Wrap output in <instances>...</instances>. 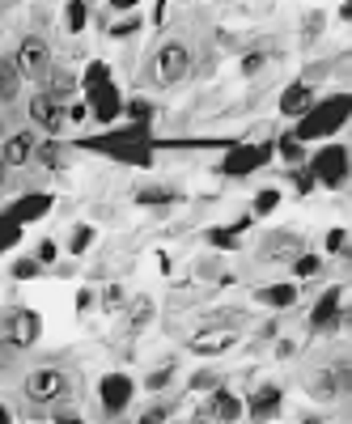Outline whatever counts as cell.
I'll use <instances>...</instances> for the list:
<instances>
[{"mask_svg": "<svg viewBox=\"0 0 352 424\" xmlns=\"http://www.w3.org/2000/svg\"><path fill=\"white\" fill-rule=\"evenodd\" d=\"M81 149L106 153V157L127 161V166H149V161H153V140H149V127H144V123L119 127V132H110V136H85Z\"/></svg>", "mask_w": 352, "mask_h": 424, "instance_id": "cell-1", "label": "cell"}, {"mask_svg": "<svg viewBox=\"0 0 352 424\" xmlns=\"http://www.w3.org/2000/svg\"><path fill=\"white\" fill-rule=\"evenodd\" d=\"M352 119V93H336V98H327V102H319V106H310L302 119H297V127H293V136L306 144V140H319V136H331L336 127H344Z\"/></svg>", "mask_w": 352, "mask_h": 424, "instance_id": "cell-2", "label": "cell"}, {"mask_svg": "<svg viewBox=\"0 0 352 424\" xmlns=\"http://www.w3.org/2000/svg\"><path fill=\"white\" fill-rule=\"evenodd\" d=\"M310 174H314V183H323V187H344L352 174V157L344 144H327L314 161H310Z\"/></svg>", "mask_w": 352, "mask_h": 424, "instance_id": "cell-3", "label": "cell"}, {"mask_svg": "<svg viewBox=\"0 0 352 424\" xmlns=\"http://www.w3.org/2000/svg\"><path fill=\"white\" fill-rule=\"evenodd\" d=\"M38 314H30V310H8V314H0V340L4 344H13V348H25V344H34L38 340Z\"/></svg>", "mask_w": 352, "mask_h": 424, "instance_id": "cell-4", "label": "cell"}, {"mask_svg": "<svg viewBox=\"0 0 352 424\" xmlns=\"http://www.w3.org/2000/svg\"><path fill=\"white\" fill-rule=\"evenodd\" d=\"M13 64H17V72H25V76H47V72H51V47L30 34V38H21Z\"/></svg>", "mask_w": 352, "mask_h": 424, "instance_id": "cell-5", "label": "cell"}, {"mask_svg": "<svg viewBox=\"0 0 352 424\" xmlns=\"http://www.w3.org/2000/svg\"><path fill=\"white\" fill-rule=\"evenodd\" d=\"M272 153H276V144L268 140V144H238L229 157H225V174H234V178H242V174H251V170H259L263 161H272Z\"/></svg>", "mask_w": 352, "mask_h": 424, "instance_id": "cell-6", "label": "cell"}, {"mask_svg": "<svg viewBox=\"0 0 352 424\" xmlns=\"http://www.w3.org/2000/svg\"><path fill=\"white\" fill-rule=\"evenodd\" d=\"M187 68H191V51H187L183 42H166V47L157 51V81H161V85L183 81Z\"/></svg>", "mask_w": 352, "mask_h": 424, "instance_id": "cell-7", "label": "cell"}, {"mask_svg": "<svg viewBox=\"0 0 352 424\" xmlns=\"http://www.w3.org/2000/svg\"><path fill=\"white\" fill-rule=\"evenodd\" d=\"M98 399H102L106 412H123V408L132 403V378H127V374H106V378L98 382Z\"/></svg>", "mask_w": 352, "mask_h": 424, "instance_id": "cell-8", "label": "cell"}, {"mask_svg": "<svg viewBox=\"0 0 352 424\" xmlns=\"http://www.w3.org/2000/svg\"><path fill=\"white\" fill-rule=\"evenodd\" d=\"M119 110H123V98H119V89L106 81V85H98L93 93H89V115L98 119V123H115L119 119Z\"/></svg>", "mask_w": 352, "mask_h": 424, "instance_id": "cell-9", "label": "cell"}, {"mask_svg": "<svg viewBox=\"0 0 352 424\" xmlns=\"http://www.w3.org/2000/svg\"><path fill=\"white\" fill-rule=\"evenodd\" d=\"M25 395H30L34 403H51V399H59V395H64V374H59V369H38V374H30Z\"/></svg>", "mask_w": 352, "mask_h": 424, "instance_id": "cell-10", "label": "cell"}, {"mask_svg": "<svg viewBox=\"0 0 352 424\" xmlns=\"http://www.w3.org/2000/svg\"><path fill=\"white\" fill-rule=\"evenodd\" d=\"M30 119H34L38 127H47L51 136H59V132H64V106H59V102H51L47 93H34V98H30Z\"/></svg>", "mask_w": 352, "mask_h": 424, "instance_id": "cell-11", "label": "cell"}, {"mask_svg": "<svg viewBox=\"0 0 352 424\" xmlns=\"http://www.w3.org/2000/svg\"><path fill=\"white\" fill-rule=\"evenodd\" d=\"M47 208H51V195H42V191H30V195H21V200H17V204L4 212V217H8V221H17V225H25V221H38Z\"/></svg>", "mask_w": 352, "mask_h": 424, "instance_id": "cell-12", "label": "cell"}, {"mask_svg": "<svg viewBox=\"0 0 352 424\" xmlns=\"http://www.w3.org/2000/svg\"><path fill=\"white\" fill-rule=\"evenodd\" d=\"M310 93H314V89H310V85H302V81H297V85H289V89L280 93V110H285V115H293V119H302V115L314 106V98H310Z\"/></svg>", "mask_w": 352, "mask_h": 424, "instance_id": "cell-13", "label": "cell"}, {"mask_svg": "<svg viewBox=\"0 0 352 424\" xmlns=\"http://www.w3.org/2000/svg\"><path fill=\"white\" fill-rule=\"evenodd\" d=\"M246 412H251V420H272V416L280 412V391H276V386L255 391V395H251V403H246Z\"/></svg>", "mask_w": 352, "mask_h": 424, "instance_id": "cell-14", "label": "cell"}, {"mask_svg": "<svg viewBox=\"0 0 352 424\" xmlns=\"http://www.w3.org/2000/svg\"><path fill=\"white\" fill-rule=\"evenodd\" d=\"M30 153H34V140H30V132H17V136H8V140H4V149H0V161H4V166H25V161H30Z\"/></svg>", "mask_w": 352, "mask_h": 424, "instance_id": "cell-15", "label": "cell"}, {"mask_svg": "<svg viewBox=\"0 0 352 424\" xmlns=\"http://www.w3.org/2000/svg\"><path fill=\"white\" fill-rule=\"evenodd\" d=\"M336 319H340V293L331 289V293H323V297H319V306L310 310V327H319V331H323V327H331Z\"/></svg>", "mask_w": 352, "mask_h": 424, "instance_id": "cell-16", "label": "cell"}, {"mask_svg": "<svg viewBox=\"0 0 352 424\" xmlns=\"http://www.w3.org/2000/svg\"><path fill=\"white\" fill-rule=\"evenodd\" d=\"M208 416H212V420H238V416H242V399H234V395H229V391H217V395H212V399H208Z\"/></svg>", "mask_w": 352, "mask_h": 424, "instance_id": "cell-17", "label": "cell"}, {"mask_svg": "<svg viewBox=\"0 0 352 424\" xmlns=\"http://www.w3.org/2000/svg\"><path fill=\"white\" fill-rule=\"evenodd\" d=\"M72 93H76V76H72L68 68H55V72H51V89H47V98L64 106V102H68Z\"/></svg>", "mask_w": 352, "mask_h": 424, "instance_id": "cell-18", "label": "cell"}, {"mask_svg": "<svg viewBox=\"0 0 352 424\" xmlns=\"http://www.w3.org/2000/svg\"><path fill=\"white\" fill-rule=\"evenodd\" d=\"M293 297H297V289H293V285H268V289H259V302H263V306H272V310H289V306H293Z\"/></svg>", "mask_w": 352, "mask_h": 424, "instance_id": "cell-19", "label": "cell"}, {"mask_svg": "<svg viewBox=\"0 0 352 424\" xmlns=\"http://www.w3.org/2000/svg\"><path fill=\"white\" fill-rule=\"evenodd\" d=\"M229 344H234V331H212V336H195V340H191V353L212 357V353H225Z\"/></svg>", "mask_w": 352, "mask_h": 424, "instance_id": "cell-20", "label": "cell"}, {"mask_svg": "<svg viewBox=\"0 0 352 424\" xmlns=\"http://www.w3.org/2000/svg\"><path fill=\"white\" fill-rule=\"evenodd\" d=\"M85 17H89L85 0H68V8H64V21H68V25H64V30H68V34H81V30H85Z\"/></svg>", "mask_w": 352, "mask_h": 424, "instance_id": "cell-21", "label": "cell"}, {"mask_svg": "<svg viewBox=\"0 0 352 424\" xmlns=\"http://www.w3.org/2000/svg\"><path fill=\"white\" fill-rule=\"evenodd\" d=\"M17 85H21L17 64H13V59H0V98H13V93H17Z\"/></svg>", "mask_w": 352, "mask_h": 424, "instance_id": "cell-22", "label": "cell"}, {"mask_svg": "<svg viewBox=\"0 0 352 424\" xmlns=\"http://www.w3.org/2000/svg\"><path fill=\"white\" fill-rule=\"evenodd\" d=\"M106 81H110V68H106V64H98V59H93V64L85 68V76H81L85 93H93V89H98V85H106Z\"/></svg>", "mask_w": 352, "mask_h": 424, "instance_id": "cell-23", "label": "cell"}, {"mask_svg": "<svg viewBox=\"0 0 352 424\" xmlns=\"http://www.w3.org/2000/svg\"><path fill=\"white\" fill-rule=\"evenodd\" d=\"M208 242H212L217 251H234V246H238V234L225 229V225H217V229H208Z\"/></svg>", "mask_w": 352, "mask_h": 424, "instance_id": "cell-24", "label": "cell"}, {"mask_svg": "<svg viewBox=\"0 0 352 424\" xmlns=\"http://www.w3.org/2000/svg\"><path fill=\"white\" fill-rule=\"evenodd\" d=\"M34 153H38V161H42L47 170H59V166H64V149H59V144H42V149H34Z\"/></svg>", "mask_w": 352, "mask_h": 424, "instance_id": "cell-25", "label": "cell"}, {"mask_svg": "<svg viewBox=\"0 0 352 424\" xmlns=\"http://www.w3.org/2000/svg\"><path fill=\"white\" fill-rule=\"evenodd\" d=\"M89 242H93V229H89V225H76V234L68 238V251L81 255V251H89Z\"/></svg>", "mask_w": 352, "mask_h": 424, "instance_id": "cell-26", "label": "cell"}, {"mask_svg": "<svg viewBox=\"0 0 352 424\" xmlns=\"http://www.w3.org/2000/svg\"><path fill=\"white\" fill-rule=\"evenodd\" d=\"M17 238H21V225H17V221H8V217H0V251H8Z\"/></svg>", "mask_w": 352, "mask_h": 424, "instance_id": "cell-27", "label": "cell"}, {"mask_svg": "<svg viewBox=\"0 0 352 424\" xmlns=\"http://www.w3.org/2000/svg\"><path fill=\"white\" fill-rule=\"evenodd\" d=\"M136 30H140V17L132 13V17H123V21L110 25V38H127V34H136Z\"/></svg>", "mask_w": 352, "mask_h": 424, "instance_id": "cell-28", "label": "cell"}, {"mask_svg": "<svg viewBox=\"0 0 352 424\" xmlns=\"http://www.w3.org/2000/svg\"><path fill=\"white\" fill-rule=\"evenodd\" d=\"M319 268H323V259H319V255H297V263H293V272H297V276H314Z\"/></svg>", "mask_w": 352, "mask_h": 424, "instance_id": "cell-29", "label": "cell"}, {"mask_svg": "<svg viewBox=\"0 0 352 424\" xmlns=\"http://www.w3.org/2000/svg\"><path fill=\"white\" fill-rule=\"evenodd\" d=\"M280 153H285V161H302V140L289 132V136L280 140Z\"/></svg>", "mask_w": 352, "mask_h": 424, "instance_id": "cell-30", "label": "cell"}, {"mask_svg": "<svg viewBox=\"0 0 352 424\" xmlns=\"http://www.w3.org/2000/svg\"><path fill=\"white\" fill-rule=\"evenodd\" d=\"M127 119L149 123V119H153V106H149V102H127Z\"/></svg>", "mask_w": 352, "mask_h": 424, "instance_id": "cell-31", "label": "cell"}, {"mask_svg": "<svg viewBox=\"0 0 352 424\" xmlns=\"http://www.w3.org/2000/svg\"><path fill=\"white\" fill-rule=\"evenodd\" d=\"M136 200H140V204H166V200H170V191H166V187H144Z\"/></svg>", "mask_w": 352, "mask_h": 424, "instance_id": "cell-32", "label": "cell"}, {"mask_svg": "<svg viewBox=\"0 0 352 424\" xmlns=\"http://www.w3.org/2000/svg\"><path fill=\"white\" fill-rule=\"evenodd\" d=\"M276 204H280V191H259V200H255V212H263V217H268Z\"/></svg>", "mask_w": 352, "mask_h": 424, "instance_id": "cell-33", "label": "cell"}, {"mask_svg": "<svg viewBox=\"0 0 352 424\" xmlns=\"http://www.w3.org/2000/svg\"><path fill=\"white\" fill-rule=\"evenodd\" d=\"M327 378H331V386H336V391H352V369H331Z\"/></svg>", "mask_w": 352, "mask_h": 424, "instance_id": "cell-34", "label": "cell"}, {"mask_svg": "<svg viewBox=\"0 0 352 424\" xmlns=\"http://www.w3.org/2000/svg\"><path fill=\"white\" fill-rule=\"evenodd\" d=\"M153 314V306H149V297H136V310H132V327H140L144 319Z\"/></svg>", "mask_w": 352, "mask_h": 424, "instance_id": "cell-35", "label": "cell"}, {"mask_svg": "<svg viewBox=\"0 0 352 424\" xmlns=\"http://www.w3.org/2000/svg\"><path fill=\"white\" fill-rule=\"evenodd\" d=\"M166 416H170V408H149V412H144V420H140V424H161Z\"/></svg>", "mask_w": 352, "mask_h": 424, "instance_id": "cell-36", "label": "cell"}, {"mask_svg": "<svg viewBox=\"0 0 352 424\" xmlns=\"http://www.w3.org/2000/svg\"><path fill=\"white\" fill-rule=\"evenodd\" d=\"M259 68H263V55H259V51H251V55L242 59V72H259Z\"/></svg>", "mask_w": 352, "mask_h": 424, "instance_id": "cell-37", "label": "cell"}, {"mask_svg": "<svg viewBox=\"0 0 352 424\" xmlns=\"http://www.w3.org/2000/svg\"><path fill=\"white\" fill-rule=\"evenodd\" d=\"M13 276H17V280H25V276H38V263H30V259H25V263H17V268H13Z\"/></svg>", "mask_w": 352, "mask_h": 424, "instance_id": "cell-38", "label": "cell"}, {"mask_svg": "<svg viewBox=\"0 0 352 424\" xmlns=\"http://www.w3.org/2000/svg\"><path fill=\"white\" fill-rule=\"evenodd\" d=\"M166 382H170V369H157V374H149V386H153V391H161Z\"/></svg>", "mask_w": 352, "mask_h": 424, "instance_id": "cell-39", "label": "cell"}, {"mask_svg": "<svg viewBox=\"0 0 352 424\" xmlns=\"http://www.w3.org/2000/svg\"><path fill=\"white\" fill-rule=\"evenodd\" d=\"M297 191H302V195L314 191V174H297Z\"/></svg>", "mask_w": 352, "mask_h": 424, "instance_id": "cell-40", "label": "cell"}, {"mask_svg": "<svg viewBox=\"0 0 352 424\" xmlns=\"http://www.w3.org/2000/svg\"><path fill=\"white\" fill-rule=\"evenodd\" d=\"M327 246L340 251V246H344V229H331V234H327Z\"/></svg>", "mask_w": 352, "mask_h": 424, "instance_id": "cell-41", "label": "cell"}, {"mask_svg": "<svg viewBox=\"0 0 352 424\" xmlns=\"http://www.w3.org/2000/svg\"><path fill=\"white\" fill-rule=\"evenodd\" d=\"M38 259H42V263L55 259V242H42V246H38Z\"/></svg>", "mask_w": 352, "mask_h": 424, "instance_id": "cell-42", "label": "cell"}, {"mask_svg": "<svg viewBox=\"0 0 352 424\" xmlns=\"http://www.w3.org/2000/svg\"><path fill=\"white\" fill-rule=\"evenodd\" d=\"M119 302H123V293H119V289H106V306H110V310H115V306H119Z\"/></svg>", "mask_w": 352, "mask_h": 424, "instance_id": "cell-43", "label": "cell"}, {"mask_svg": "<svg viewBox=\"0 0 352 424\" xmlns=\"http://www.w3.org/2000/svg\"><path fill=\"white\" fill-rule=\"evenodd\" d=\"M191 386H195V391H200V386H212V374H195V378H191Z\"/></svg>", "mask_w": 352, "mask_h": 424, "instance_id": "cell-44", "label": "cell"}, {"mask_svg": "<svg viewBox=\"0 0 352 424\" xmlns=\"http://www.w3.org/2000/svg\"><path fill=\"white\" fill-rule=\"evenodd\" d=\"M0 424H13V416H8V408L0 403Z\"/></svg>", "mask_w": 352, "mask_h": 424, "instance_id": "cell-45", "label": "cell"}, {"mask_svg": "<svg viewBox=\"0 0 352 424\" xmlns=\"http://www.w3.org/2000/svg\"><path fill=\"white\" fill-rule=\"evenodd\" d=\"M340 17H348V21H352V0H344V8H340Z\"/></svg>", "mask_w": 352, "mask_h": 424, "instance_id": "cell-46", "label": "cell"}, {"mask_svg": "<svg viewBox=\"0 0 352 424\" xmlns=\"http://www.w3.org/2000/svg\"><path fill=\"white\" fill-rule=\"evenodd\" d=\"M110 4H115V8H132L136 0H110Z\"/></svg>", "mask_w": 352, "mask_h": 424, "instance_id": "cell-47", "label": "cell"}, {"mask_svg": "<svg viewBox=\"0 0 352 424\" xmlns=\"http://www.w3.org/2000/svg\"><path fill=\"white\" fill-rule=\"evenodd\" d=\"M0 183H4V161H0Z\"/></svg>", "mask_w": 352, "mask_h": 424, "instance_id": "cell-48", "label": "cell"}, {"mask_svg": "<svg viewBox=\"0 0 352 424\" xmlns=\"http://www.w3.org/2000/svg\"><path fill=\"white\" fill-rule=\"evenodd\" d=\"M68 424H81V420H68Z\"/></svg>", "mask_w": 352, "mask_h": 424, "instance_id": "cell-49", "label": "cell"}, {"mask_svg": "<svg viewBox=\"0 0 352 424\" xmlns=\"http://www.w3.org/2000/svg\"><path fill=\"white\" fill-rule=\"evenodd\" d=\"M0 127H4V123H0Z\"/></svg>", "mask_w": 352, "mask_h": 424, "instance_id": "cell-50", "label": "cell"}]
</instances>
